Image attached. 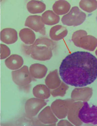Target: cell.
Here are the masks:
<instances>
[{
  "instance_id": "1",
  "label": "cell",
  "mask_w": 97,
  "mask_h": 126,
  "mask_svg": "<svg viewBox=\"0 0 97 126\" xmlns=\"http://www.w3.org/2000/svg\"><path fill=\"white\" fill-rule=\"evenodd\" d=\"M59 72L66 84L76 87H85L97 78V59L88 52L72 53L62 60Z\"/></svg>"
},
{
  "instance_id": "2",
  "label": "cell",
  "mask_w": 97,
  "mask_h": 126,
  "mask_svg": "<svg viewBox=\"0 0 97 126\" xmlns=\"http://www.w3.org/2000/svg\"><path fill=\"white\" fill-rule=\"evenodd\" d=\"M52 46L53 43L50 40L40 38L36 39L33 44L23 45L22 49L26 54L30 55L34 60L43 61L51 57Z\"/></svg>"
},
{
  "instance_id": "3",
  "label": "cell",
  "mask_w": 97,
  "mask_h": 126,
  "mask_svg": "<svg viewBox=\"0 0 97 126\" xmlns=\"http://www.w3.org/2000/svg\"><path fill=\"white\" fill-rule=\"evenodd\" d=\"M86 15L77 6H74L68 13L62 16L61 21L64 25L76 26L82 24Z\"/></svg>"
},
{
  "instance_id": "4",
  "label": "cell",
  "mask_w": 97,
  "mask_h": 126,
  "mask_svg": "<svg viewBox=\"0 0 97 126\" xmlns=\"http://www.w3.org/2000/svg\"><path fill=\"white\" fill-rule=\"evenodd\" d=\"M78 117L83 123L86 124H97V106L90 107L87 102H84L78 113Z\"/></svg>"
},
{
  "instance_id": "5",
  "label": "cell",
  "mask_w": 97,
  "mask_h": 126,
  "mask_svg": "<svg viewBox=\"0 0 97 126\" xmlns=\"http://www.w3.org/2000/svg\"><path fill=\"white\" fill-rule=\"evenodd\" d=\"M12 74L13 80L17 85H27L31 81L32 78L28 68L25 65L19 70L12 72Z\"/></svg>"
},
{
  "instance_id": "6",
  "label": "cell",
  "mask_w": 97,
  "mask_h": 126,
  "mask_svg": "<svg viewBox=\"0 0 97 126\" xmlns=\"http://www.w3.org/2000/svg\"><path fill=\"white\" fill-rule=\"evenodd\" d=\"M25 25L30 28L36 32L43 35L46 33L44 24L42 20L41 16L39 15H30L25 20Z\"/></svg>"
},
{
  "instance_id": "7",
  "label": "cell",
  "mask_w": 97,
  "mask_h": 126,
  "mask_svg": "<svg viewBox=\"0 0 97 126\" xmlns=\"http://www.w3.org/2000/svg\"><path fill=\"white\" fill-rule=\"evenodd\" d=\"M18 37L17 31L12 28H6L0 32V40L3 43L10 45L15 43Z\"/></svg>"
},
{
  "instance_id": "8",
  "label": "cell",
  "mask_w": 97,
  "mask_h": 126,
  "mask_svg": "<svg viewBox=\"0 0 97 126\" xmlns=\"http://www.w3.org/2000/svg\"><path fill=\"white\" fill-rule=\"evenodd\" d=\"M6 66L11 70L20 68L24 64V60L21 56L16 54L11 55L5 62Z\"/></svg>"
},
{
  "instance_id": "9",
  "label": "cell",
  "mask_w": 97,
  "mask_h": 126,
  "mask_svg": "<svg viewBox=\"0 0 97 126\" xmlns=\"http://www.w3.org/2000/svg\"><path fill=\"white\" fill-rule=\"evenodd\" d=\"M19 35L21 40L26 45L33 44L36 39L35 33L28 28L21 29L19 32Z\"/></svg>"
},
{
  "instance_id": "10",
  "label": "cell",
  "mask_w": 97,
  "mask_h": 126,
  "mask_svg": "<svg viewBox=\"0 0 97 126\" xmlns=\"http://www.w3.org/2000/svg\"><path fill=\"white\" fill-rule=\"evenodd\" d=\"M67 34V30L65 27L61 25L53 26L50 31V36L55 41L60 40L65 37Z\"/></svg>"
},
{
  "instance_id": "11",
  "label": "cell",
  "mask_w": 97,
  "mask_h": 126,
  "mask_svg": "<svg viewBox=\"0 0 97 126\" xmlns=\"http://www.w3.org/2000/svg\"><path fill=\"white\" fill-rule=\"evenodd\" d=\"M27 9L29 12L32 14H40L45 11L46 5L41 1L31 0L28 2Z\"/></svg>"
},
{
  "instance_id": "12",
  "label": "cell",
  "mask_w": 97,
  "mask_h": 126,
  "mask_svg": "<svg viewBox=\"0 0 97 126\" xmlns=\"http://www.w3.org/2000/svg\"><path fill=\"white\" fill-rule=\"evenodd\" d=\"M71 5L65 0H58L53 4V9L56 15H61L67 14L70 11Z\"/></svg>"
},
{
  "instance_id": "13",
  "label": "cell",
  "mask_w": 97,
  "mask_h": 126,
  "mask_svg": "<svg viewBox=\"0 0 97 126\" xmlns=\"http://www.w3.org/2000/svg\"><path fill=\"white\" fill-rule=\"evenodd\" d=\"M42 20L44 24L48 25H53L59 23L60 17L53 11L48 10L42 15Z\"/></svg>"
},
{
  "instance_id": "14",
  "label": "cell",
  "mask_w": 97,
  "mask_h": 126,
  "mask_svg": "<svg viewBox=\"0 0 97 126\" xmlns=\"http://www.w3.org/2000/svg\"><path fill=\"white\" fill-rule=\"evenodd\" d=\"M46 69L44 65L39 63L33 64L30 68L31 74L32 76L36 78H42Z\"/></svg>"
},
{
  "instance_id": "15",
  "label": "cell",
  "mask_w": 97,
  "mask_h": 126,
  "mask_svg": "<svg viewBox=\"0 0 97 126\" xmlns=\"http://www.w3.org/2000/svg\"><path fill=\"white\" fill-rule=\"evenodd\" d=\"M92 2L89 1L81 0L79 3V6L83 10L87 12H90L96 7L97 5L93 6V4L90 5Z\"/></svg>"
},
{
  "instance_id": "16",
  "label": "cell",
  "mask_w": 97,
  "mask_h": 126,
  "mask_svg": "<svg viewBox=\"0 0 97 126\" xmlns=\"http://www.w3.org/2000/svg\"><path fill=\"white\" fill-rule=\"evenodd\" d=\"M1 60L4 59L9 56L11 54V50L7 46L3 44H0Z\"/></svg>"
},
{
  "instance_id": "17",
  "label": "cell",
  "mask_w": 97,
  "mask_h": 126,
  "mask_svg": "<svg viewBox=\"0 0 97 126\" xmlns=\"http://www.w3.org/2000/svg\"><path fill=\"white\" fill-rule=\"evenodd\" d=\"M96 19L97 21V16H96Z\"/></svg>"
}]
</instances>
